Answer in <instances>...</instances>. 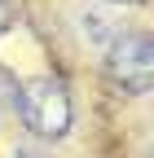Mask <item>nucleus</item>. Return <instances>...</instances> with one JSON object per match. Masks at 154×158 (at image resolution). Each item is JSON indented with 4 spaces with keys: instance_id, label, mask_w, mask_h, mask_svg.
<instances>
[{
    "instance_id": "nucleus-4",
    "label": "nucleus",
    "mask_w": 154,
    "mask_h": 158,
    "mask_svg": "<svg viewBox=\"0 0 154 158\" xmlns=\"http://www.w3.org/2000/svg\"><path fill=\"white\" fill-rule=\"evenodd\" d=\"M114 5H137V0H114Z\"/></svg>"
},
{
    "instance_id": "nucleus-3",
    "label": "nucleus",
    "mask_w": 154,
    "mask_h": 158,
    "mask_svg": "<svg viewBox=\"0 0 154 158\" xmlns=\"http://www.w3.org/2000/svg\"><path fill=\"white\" fill-rule=\"evenodd\" d=\"M13 22V0H0V31H9Z\"/></svg>"
},
{
    "instance_id": "nucleus-1",
    "label": "nucleus",
    "mask_w": 154,
    "mask_h": 158,
    "mask_svg": "<svg viewBox=\"0 0 154 158\" xmlns=\"http://www.w3.org/2000/svg\"><path fill=\"white\" fill-rule=\"evenodd\" d=\"M18 101H22V118H27V127L35 136H44V141L66 136V127H71V97H66V88L53 75L27 79L22 92H18Z\"/></svg>"
},
{
    "instance_id": "nucleus-2",
    "label": "nucleus",
    "mask_w": 154,
    "mask_h": 158,
    "mask_svg": "<svg viewBox=\"0 0 154 158\" xmlns=\"http://www.w3.org/2000/svg\"><path fill=\"white\" fill-rule=\"evenodd\" d=\"M106 75L123 92H145L154 84V44H150V35H119L106 48Z\"/></svg>"
}]
</instances>
